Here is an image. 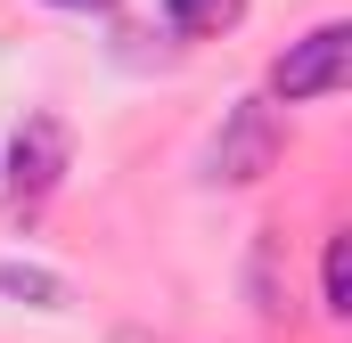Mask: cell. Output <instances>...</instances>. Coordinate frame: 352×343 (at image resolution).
<instances>
[{
	"label": "cell",
	"instance_id": "cell-7",
	"mask_svg": "<svg viewBox=\"0 0 352 343\" xmlns=\"http://www.w3.org/2000/svg\"><path fill=\"white\" fill-rule=\"evenodd\" d=\"M50 8H115V0H50Z\"/></svg>",
	"mask_w": 352,
	"mask_h": 343
},
{
	"label": "cell",
	"instance_id": "cell-2",
	"mask_svg": "<svg viewBox=\"0 0 352 343\" xmlns=\"http://www.w3.org/2000/svg\"><path fill=\"white\" fill-rule=\"evenodd\" d=\"M66 156H74V139H66V123L58 115H25V131H16V147H8V196H16V221H33L50 196H58V180H66Z\"/></svg>",
	"mask_w": 352,
	"mask_h": 343
},
{
	"label": "cell",
	"instance_id": "cell-3",
	"mask_svg": "<svg viewBox=\"0 0 352 343\" xmlns=\"http://www.w3.org/2000/svg\"><path fill=\"white\" fill-rule=\"evenodd\" d=\"M205 164H213V180H221V188H246V180H263V172L278 164V106H270V98H238Z\"/></svg>",
	"mask_w": 352,
	"mask_h": 343
},
{
	"label": "cell",
	"instance_id": "cell-4",
	"mask_svg": "<svg viewBox=\"0 0 352 343\" xmlns=\"http://www.w3.org/2000/svg\"><path fill=\"white\" fill-rule=\"evenodd\" d=\"M164 16H173V33H188V41H213V33H230L246 16V0H164Z\"/></svg>",
	"mask_w": 352,
	"mask_h": 343
},
{
	"label": "cell",
	"instance_id": "cell-6",
	"mask_svg": "<svg viewBox=\"0 0 352 343\" xmlns=\"http://www.w3.org/2000/svg\"><path fill=\"white\" fill-rule=\"evenodd\" d=\"M0 286H8V294H41V303H58V286H50L41 270H16V261H0Z\"/></svg>",
	"mask_w": 352,
	"mask_h": 343
},
{
	"label": "cell",
	"instance_id": "cell-5",
	"mask_svg": "<svg viewBox=\"0 0 352 343\" xmlns=\"http://www.w3.org/2000/svg\"><path fill=\"white\" fill-rule=\"evenodd\" d=\"M320 303H328V319H352V246H344V229L320 254Z\"/></svg>",
	"mask_w": 352,
	"mask_h": 343
},
{
	"label": "cell",
	"instance_id": "cell-1",
	"mask_svg": "<svg viewBox=\"0 0 352 343\" xmlns=\"http://www.w3.org/2000/svg\"><path fill=\"white\" fill-rule=\"evenodd\" d=\"M344 74H352V25L328 16V25H311L303 41H287V58L270 66V98H278V106H311V98H336Z\"/></svg>",
	"mask_w": 352,
	"mask_h": 343
}]
</instances>
